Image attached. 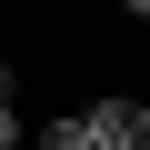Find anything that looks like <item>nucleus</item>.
Here are the masks:
<instances>
[{
    "instance_id": "nucleus-2",
    "label": "nucleus",
    "mask_w": 150,
    "mask_h": 150,
    "mask_svg": "<svg viewBox=\"0 0 150 150\" xmlns=\"http://www.w3.org/2000/svg\"><path fill=\"white\" fill-rule=\"evenodd\" d=\"M30 150H90V120H80V110H50V120L30 130Z\"/></svg>"
},
{
    "instance_id": "nucleus-3",
    "label": "nucleus",
    "mask_w": 150,
    "mask_h": 150,
    "mask_svg": "<svg viewBox=\"0 0 150 150\" xmlns=\"http://www.w3.org/2000/svg\"><path fill=\"white\" fill-rule=\"evenodd\" d=\"M10 100H20V70H10V60H0V110H10Z\"/></svg>"
},
{
    "instance_id": "nucleus-4",
    "label": "nucleus",
    "mask_w": 150,
    "mask_h": 150,
    "mask_svg": "<svg viewBox=\"0 0 150 150\" xmlns=\"http://www.w3.org/2000/svg\"><path fill=\"white\" fill-rule=\"evenodd\" d=\"M0 150H20V110H0Z\"/></svg>"
},
{
    "instance_id": "nucleus-1",
    "label": "nucleus",
    "mask_w": 150,
    "mask_h": 150,
    "mask_svg": "<svg viewBox=\"0 0 150 150\" xmlns=\"http://www.w3.org/2000/svg\"><path fill=\"white\" fill-rule=\"evenodd\" d=\"M80 120H90V150H150V100H130V90L80 100Z\"/></svg>"
}]
</instances>
